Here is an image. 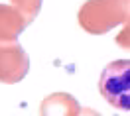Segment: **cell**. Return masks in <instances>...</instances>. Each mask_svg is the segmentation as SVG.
<instances>
[{
	"instance_id": "6da1fadb",
	"label": "cell",
	"mask_w": 130,
	"mask_h": 116,
	"mask_svg": "<svg viewBox=\"0 0 130 116\" xmlns=\"http://www.w3.org/2000/svg\"><path fill=\"white\" fill-rule=\"evenodd\" d=\"M99 91L110 106L130 110V59L110 61L103 69Z\"/></svg>"
}]
</instances>
